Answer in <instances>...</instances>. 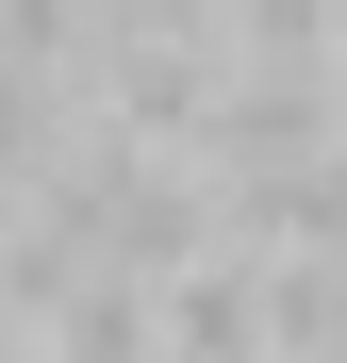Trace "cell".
<instances>
[{"instance_id":"1","label":"cell","mask_w":347,"mask_h":363,"mask_svg":"<svg viewBox=\"0 0 347 363\" xmlns=\"http://www.w3.org/2000/svg\"><path fill=\"white\" fill-rule=\"evenodd\" d=\"M17 347H33V297H17V281H0V363H17Z\"/></svg>"}]
</instances>
